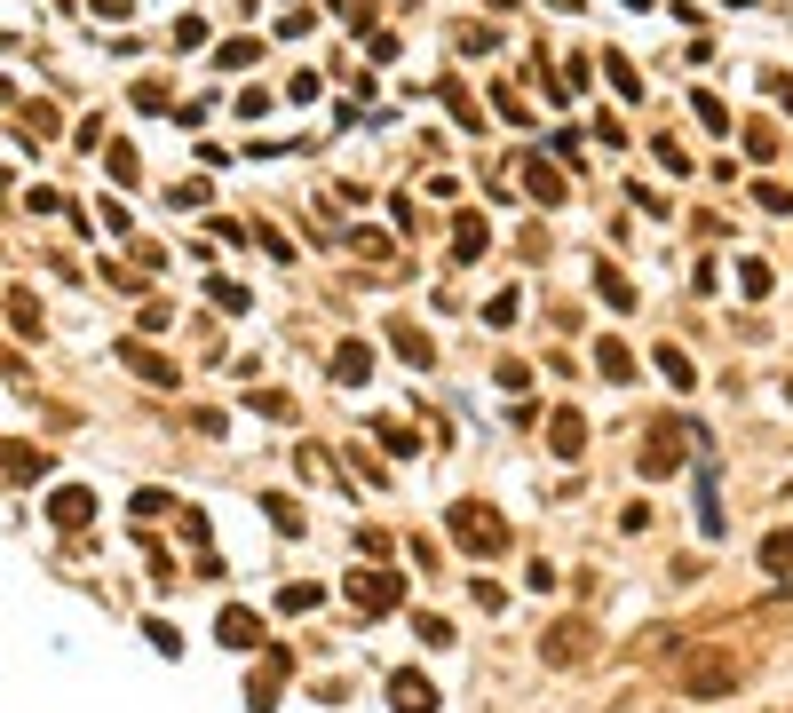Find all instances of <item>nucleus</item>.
Wrapping results in <instances>:
<instances>
[{
	"instance_id": "5",
	"label": "nucleus",
	"mask_w": 793,
	"mask_h": 713,
	"mask_svg": "<svg viewBox=\"0 0 793 713\" xmlns=\"http://www.w3.org/2000/svg\"><path fill=\"white\" fill-rule=\"evenodd\" d=\"M682 436H690V428H667V420L651 428V444H643V476H675V468H682V452H690Z\"/></svg>"
},
{
	"instance_id": "23",
	"label": "nucleus",
	"mask_w": 793,
	"mask_h": 713,
	"mask_svg": "<svg viewBox=\"0 0 793 713\" xmlns=\"http://www.w3.org/2000/svg\"><path fill=\"white\" fill-rule=\"evenodd\" d=\"M690 103H698V119H706V127H730V103H722V96H706V88H698Z\"/></svg>"
},
{
	"instance_id": "17",
	"label": "nucleus",
	"mask_w": 793,
	"mask_h": 713,
	"mask_svg": "<svg viewBox=\"0 0 793 713\" xmlns=\"http://www.w3.org/2000/svg\"><path fill=\"white\" fill-rule=\"evenodd\" d=\"M524 191H540V199L556 206V199H564V175H556L548 159H524Z\"/></svg>"
},
{
	"instance_id": "21",
	"label": "nucleus",
	"mask_w": 793,
	"mask_h": 713,
	"mask_svg": "<svg viewBox=\"0 0 793 713\" xmlns=\"http://www.w3.org/2000/svg\"><path fill=\"white\" fill-rule=\"evenodd\" d=\"M373 436H381V444H389V452H397V460H405V452H413V444H421V436H413V428H405V420H381V428H373Z\"/></svg>"
},
{
	"instance_id": "9",
	"label": "nucleus",
	"mask_w": 793,
	"mask_h": 713,
	"mask_svg": "<svg viewBox=\"0 0 793 713\" xmlns=\"http://www.w3.org/2000/svg\"><path fill=\"white\" fill-rule=\"evenodd\" d=\"M48 515H56L64 531H80V523L96 515V492H80V484H56V492H48Z\"/></svg>"
},
{
	"instance_id": "12",
	"label": "nucleus",
	"mask_w": 793,
	"mask_h": 713,
	"mask_svg": "<svg viewBox=\"0 0 793 713\" xmlns=\"http://www.w3.org/2000/svg\"><path fill=\"white\" fill-rule=\"evenodd\" d=\"M334 381L341 389H365V381H373V349H365V341H341L334 349Z\"/></svg>"
},
{
	"instance_id": "26",
	"label": "nucleus",
	"mask_w": 793,
	"mask_h": 713,
	"mask_svg": "<svg viewBox=\"0 0 793 713\" xmlns=\"http://www.w3.org/2000/svg\"><path fill=\"white\" fill-rule=\"evenodd\" d=\"M738 286L746 294H770V262H738Z\"/></svg>"
},
{
	"instance_id": "4",
	"label": "nucleus",
	"mask_w": 793,
	"mask_h": 713,
	"mask_svg": "<svg viewBox=\"0 0 793 713\" xmlns=\"http://www.w3.org/2000/svg\"><path fill=\"white\" fill-rule=\"evenodd\" d=\"M349 603H357L365 618L397 611V571H357V579H349Z\"/></svg>"
},
{
	"instance_id": "1",
	"label": "nucleus",
	"mask_w": 793,
	"mask_h": 713,
	"mask_svg": "<svg viewBox=\"0 0 793 713\" xmlns=\"http://www.w3.org/2000/svg\"><path fill=\"white\" fill-rule=\"evenodd\" d=\"M453 539L468 547V555H500V547H508V523L484 508V500H460L453 508Z\"/></svg>"
},
{
	"instance_id": "2",
	"label": "nucleus",
	"mask_w": 793,
	"mask_h": 713,
	"mask_svg": "<svg viewBox=\"0 0 793 713\" xmlns=\"http://www.w3.org/2000/svg\"><path fill=\"white\" fill-rule=\"evenodd\" d=\"M730 682H738V666H730L722 650H698V658L682 666V690H690V698H722Z\"/></svg>"
},
{
	"instance_id": "19",
	"label": "nucleus",
	"mask_w": 793,
	"mask_h": 713,
	"mask_svg": "<svg viewBox=\"0 0 793 713\" xmlns=\"http://www.w3.org/2000/svg\"><path fill=\"white\" fill-rule=\"evenodd\" d=\"M603 80H611L619 96H635V88H643V80H635V64H627V56H611V48H603Z\"/></svg>"
},
{
	"instance_id": "16",
	"label": "nucleus",
	"mask_w": 793,
	"mask_h": 713,
	"mask_svg": "<svg viewBox=\"0 0 793 713\" xmlns=\"http://www.w3.org/2000/svg\"><path fill=\"white\" fill-rule=\"evenodd\" d=\"M595 373H603V381H635V357H627V341H595Z\"/></svg>"
},
{
	"instance_id": "25",
	"label": "nucleus",
	"mask_w": 793,
	"mask_h": 713,
	"mask_svg": "<svg viewBox=\"0 0 793 713\" xmlns=\"http://www.w3.org/2000/svg\"><path fill=\"white\" fill-rule=\"evenodd\" d=\"M254 412H262V420H294V405H286L278 389H254Z\"/></svg>"
},
{
	"instance_id": "22",
	"label": "nucleus",
	"mask_w": 793,
	"mask_h": 713,
	"mask_svg": "<svg viewBox=\"0 0 793 713\" xmlns=\"http://www.w3.org/2000/svg\"><path fill=\"white\" fill-rule=\"evenodd\" d=\"M349 246H357V254H365V262H389V254H397V246H389V238H381V230H357V238H349Z\"/></svg>"
},
{
	"instance_id": "6",
	"label": "nucleus",
	"mask_w": 793,
	"mask_h": 713,
	"mask_svg": "<svg viewBox=\"0 0 793 713\" xmlns=\"http://www.w3.org/2000/svg\"><path fill=\"white\" fill-rule=\"evenodd\" d=\"M389 706L397 713H437V682L405 666V674H389Z\"/></svg>"
},
{
	"instance_id": "3",
	"label": "nucleus",
	"mask_w": 793,
	"mask_h": 713,
	"mask_svg": "<svg viewBox=\"0 0 793 713\" xmlns=\"http://www.w3.org/2000/svg\"><path fill=\"white\" fill-rule=\"evenodd\" d=\"M587 642H595V634H587V618H564V626H548V634H540V658H548V666H579V658H587Z\"/></svg>"
},
{
	"instance_id": "7",
	"label": "nucleus",
	"mask_w": 793,
	"mask_h": 713,
	"mask_svg": "<svg viewBox=\"0 0 793 713\" xmlns=\"http://www.w3.org/2000/svg\"><path fill=\"white\" fill-rule=\"evenodd\" d=\"M389 349H397V357H405L413 373H429V365H437V341H429V333H421L413 317H397V325H389Z\"/></svg>"
},
{
	"instance_id": "14",
	"label": "nucleus",
	"mask_w": 793,
	"mask_h": 713,
	"mask_svg": "<svg viewBox=\"0 0 793 713\" xmlns=\"http://www.w3.org/2000/svg\"><path fill=\"white\" fill-rule=\"evenodd\" d=\"M762 571H770V579H793V523H778V531L762 539Z\"/></svg>"
},
{
	"instance_id": "24",
	"label": "nucleus",
	"mask_w": 793,
	"mask_h": 713,
	"mask_svg": "<svg viewBox=\"0 0 793 713\" xmlns=\"http://www.w3.org/2000/svg\"><path fill=\"white\" fill-rule=\"evenodd\" d=\"M516 309H524L516 294H492V309H484V325H500V333H508V325H516Z\"/></svg>"
},
{
	"instance_id": "15",
	"label": "nucleus",
	"mask_w": 793,
	"mask_h": 713,
	"mask_svg": "<svg viewBox=\"0 0 793 713\" xmlns=\"http://www.w3.org/2000/svg\"><path fill=\"white\" fill-rule=\"evenodd\" d=\"M651 365L667 373V389H698V373H690V357H682L675 341H659V349H651Z\"/></svg>"
},
{
	"instance_id": "13",
	"label": "nucleus",
	"mask_w": 793,
	"mask_h": 713,
	"mask_svg": "<svg viewBox=\"0 0 793 713\" xmlns=\"http://www.w3.org/2000/svg\"><path fill=\"white\" fill-rule=\"evenodd\" d=\"M453 254H460V262L492 254V222H484V214H460V222H453Z\"/></svg>"
},
{
	"instance_id": "20",
	"label": "nucleus",
	"mask_w": 793,
	"mask_h": 713,
	"mask_svg": "<svg viewBox=\"0 0 793 713\" xmlns=\"http://www.w3.org/2000/svg\"><path fill=\"white\" fill-rule=\"evenodd\" d=\"M595 286H603V302H611V309H627V302H635V286H627L619 270H603V262H595Z\"/></svg>"
},
{
	"instance_id": "10",
	"label": "nucleus",
	"mask_w": 793,
	"mask_h": 713,
	"mask_svg": "<svg viewBox=\"0 0 793 713\" xmlns=\"http://www.w3.org/2000/svg\"><path fill=\"white\" fill-rule=\"evenodd\" d=\"M548 452H556V460H579V452H587V420H579L571 405L548 420Z\"/></svg>"
},
{
	"instance_id": "28",
	"label": "nucleus",
	"mask_w": 793,
	"mask_h": 713,
	"mask_svg": "<svg viewBox=\"0 0 793 713\" xmlns=\"http://www.w3.org/2000/svg\"><path fill=\"white\" fill-rule=\"evenodd\" d=\"M786 405H793V381H786Z\"/></svg>"
},
{
	"instance_id": "11",
	"label": "nucleus",
	"mask_w": 793,
	"mask_h": 713,
	"mask_svg": "<svg viewBox=\"0 0 793 713\" xmlns=\"http://www.w3.org/2000/svg\"><path fill=\"white\" fill-rule=\"evenodd\" d=\"M215 642H223V650H262V618L254 611H223L215 618Z\"/></svg>"
},
{
	"instance_id": "8",
	"label": "nucleus",
	"mask_w": 793,
	"mask_h": 713,
	"mask_svg": "<svg viewBox=\"0 0 793 713\" xmlns=\"http://www.w3.org/2000/svg\"><path fill=\"white\" fill-rule=\"evenodd\" d=\"M119 365H135V381H151V389H175V381H183V373H175L167 357H151L143 341H119Z\"/></svg>"
},
{
	"instance_id": "27",
	"label": "nucleus",
	"mask_w": 793,
	"mask_h": 713,
	"mask_svg": "<svg viewBox=\"0 0 793 713\" xmlns=\"http://www.w3.org/2000/svg\"><path fill=\"white\" fill-rule=\"evenodd\" d=\"M254 56H262V48H254V40H223V64H230V72H246V64H254Z\"/></svg>"
},
{
	"instance_id": "18",
	"label": "nucleus",
	"mask_w": 793,
	"mask_h": 713,
	"mask_svg": "<svg viewBox=\"0 0 793 713\" xmlns=\"http://www.w3.org/2000/svg\"><path fill=\"white\" fill-rule=\"evenodd\" d=\"M0 468H8V476H48V452H24V444H0Z\"/></svg>"
}]
</instances>
